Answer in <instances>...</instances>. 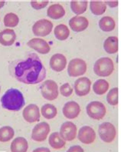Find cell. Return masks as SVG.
<instances>
[{
	"mask_svg": "<svg viewBox=\"0 0 121 152\" xmlns=\"http://www.w3.org/2000/svg\"><path fill=\"white\" fill-rule=\"evenodd\" d=\"M88 5V1H71V9L76 15H81L87 11Z\"/></svg>",
	"mask_w": 121,
	"mask_h": 152,
	"instance_id": "cell-28",
	"label": "cell"
},
{
	"mask_svg": "<svg viewBox=\"0 0 121 152\" xmlns=\"http://www.w3.org/2000/svg\"><path fill=\"white\" fill-rule=\"evenodd\" d=\"M115 21L110 16L102 17L99 21V27L104 32H111L115 28Z\"/></svg>",
	"mask_w": 121,
	"mask_h": 152,
	"instance_id": "cell-23",
	"label": "cell"
},
{
	"mask_svg": "<svg viewBox=\"0 0 121 152\" xmlns=\"http://www.w3.org/2000/svg\"><path fill=\"white\" fill-rule=\"evenodd\" d=\"M47 15L50 17L51 19H62V17L65 15V10L61 4H53V5H51L47 10Z\"/></svg>",
	"mask_w": 121,
	"mask_h": 152,
	"instance_id": "cell-20",
	"label": "cell"
},
{
	"mask_svg": "<svg viewBox=\"0 0 121 152\" xmlns=\"http://www.w3.org/2000/svg\"><path fill=\"white\" fill-rule=\"evenodd\" d=\"M98 134L103 141L105 143H111L115 139L117 130L115 126L110 122H104L99 126Z\"/></svg>",
	"mask_w": 121,
	"mask_h": 152,
	"instance_id": "cell-7",
	"label": "cell"
},
{
	"mask_svg": "<svg viewBox=\"0 0 121 152\" xmlns=\"http://www.w3.org/2000/svg\"><path fill=\"white\" fill-rule=\"evenodd\" d=\"M109 87H110V85L107 80L99 79L93 83V91L97 95H103L108 91Z\"/></svg>",
	"mask_w": 121,
	"mask_h": 152,
	"instance_id": "cell-26",
	"label": "cell"
},
{
	"mask_svg": "<svg viewBox=\"0 0 121 152\" xmlns=\"http://www.w3.org/2000/svg\"><path fill=\"white\" fill-rule=\"evenodd\" d=\"M2 108L8 111H18L25 104L22 93L17 88H9L1 98Z\"/></svg>",
	"mask_w": 121,
	"mask_h": 152,
	"instance_id": "cell-2",
	"label": "cell"
},
{
	"mask_svg": "<svg viewBox=\"0 0 121 152\" xmlns=\"http://www.w3.org/2000/svg\"><path fill=\"white\" fill-rule=\"evenodd\" d=\"M32 152H51V151L50 149L48 148L41 147V148H38L35 149Z\"/></svg>",
	"mask_w": 121,
	"mask_h": 152,
	"instance_id": "cell-35",
	"label": "cell"
},
{
	"mask_svg": "<svg viewBox=\"0 0 121 152\" xmlns=\"http://www.w3.org/2000/svg\"><path fill=\"white\" fill-rule=\"evenodd\" d=\"M49 144L52 148L59 150L65 146L66 141L60 136L58 132H53L49 136Z\"/></svg>",
	"mask_w": 121,
	"mask_h": 152,
	"instance_id": "cell-22",
	"label": "cell"
},
{
	"mask_svg": "<svg viewBox=\"0 0 121 152\" xmlns=\"http://www.w3.org/2000/svg\"><path fill=\"white\" fill-rule=\"evenodd\" d=\"M49 1H32V2H30L32 7L36 10L44 9V8H45L49 5Z\"/></svg>",
	"mask_w": 121,
	"mask_h": 152,
	"instance_id": "cell-33",
	"label": "cell"
},
{
	"mask_svg": "<svg viewBox=\"0 0 121 152\" xmlns=\"http://www.w3.org/2000/svg\"><path fill=\"white\" fill-rule=\"evenodd\" d=\"M43 98L46 100L54 101L58 97V86L53 80H46L40 87Z\"/></svg>",
	"mask_w": 121,
	"mask_h": 152,
	"instance_id": "cell-5",
	"label": "cell"
},
{
	"mask_svg": "<svg viewBox=\"0 0 121 152\" xmlns=\"http://www.w3.org/2000/svg\"><path fill=\"white\" fill-rule=\"evenodd\" d=\"M28 46L42 55H46L51 51V47L45 40L41 38H33L27 43Z\"/></svg>",
	"mask_w": 121,
	"mask_h": 152,
	"instance_id": "cell-14",
	"label": "cell"
},
{
	"mask_svg": "<svg viewBox=\"0 0 121 152\" xmlns=\"http://www.w3.org/2000/svg\"><path fill=\"white\" fill-rule=\"evenodd\" d=\"M104 48L108 54H115L118 52V39L117 36H110L104 42Z\"/></svg>",
	"mask_w": 121,
	"mask_h": 152,
	"instance_id": "cell-21",
	"label": "cell"
},
{
	"mask_svg": "<svg viewBox=\"0 0 121 152\" xmlns=\"http://www.w3.org/2000/svg\"><path fill=\"white\" fill-rule=\"evenodd\" d=\"M107 101L110 105L116 106L118 104V88H114L109 91L107 95Z\"/></svg>",
	"mask_w": 121,
	"mask_h": 152,
	"instance_id": "cell-31",
	"label": "cell"
},
{
	"mask_svg": "<svg viewBox=\"0 0 121 152\" xmlns=\"http://www.w3.org/2000/svg\"><path fill=\"white\" fill-rule=\"evenodd\" d=\"M23 118L28 123H34L39 121L41 114L40 109L38 105L35 104H30L25 107L22 111Z\"/></svg>",
	"mask_w": 121,
	"mask_h": 152,
	"instance_id": "cell-11",
	"label": "cell"
},
{
	"mask_svg": "<svg viewBox=\"0 0 121 152\" xmlns=\"http://www.w3.org/2000/svg\"><path fill=\"white\" fill-rule=\"evenodd\" d=\"M60 93L64 97H69L72 95L73 88L69 83H64L60 87Z\"/></svg>",
	"mask_w": 121,
	"mask_h": 152,
	"instance_id": "cell-32",
	"label": "cell"
},
{
	"mask_svg": "<svg viewBox=\"0 0 121 152\" xmlns=\"http://www.w3.org/2000/svg\"><path fill=\"white\" fill-rule=\"evenodd\" d=\"M88 69V65L84 60L76 58L69 61L67 74L70 77H79L84 75Z\"/></svg>",
	"mask_w": 121,
	"mask_h": 152,
	"instance_id": "cell-6",
	"label": "cell"
},
{
	"mask_svg": "<svg viewBox=\"0 0 121 152\" xmlns=\"http://www.w3.org/2000/svg\"><path fill=\"white\" fill-rule=\"evenodd\" d=\"M78 138L83 144L91 145L96 139V132L91 127L83 126L78 131Z\"/></svg>",
	"mask_w": 121,
	"mask_h": 152,
	"instance_id": "cell-13",
	"label": "cell"
},
{
	"mask_svg": "<svg viewBox=\"0 0 121 152\" xmlns=\"http://www.w3.org/2000/svg\"><path fill=\"white\" fill-rule=\"evenodd\" d=\"M114 71V64L110 58L103 57L96 61L93 72L99 77H108Z\"/></svg>",
	"mask_w": 121,
	"mask_h": 152,
	"instance_id": "cell-3",
	"label": "cell"
},
{
	"mask_svg": "<svg viewBox=\"0 0 121 152\" xmlns=\"http://www.w3.org/2000/svg\"><path fill=\"white\" fill-rule=\"evenodd\" d=\"M67 152H84V150L80 145H74V146H71L67 151Z\"/></svg>",
	"mask_w": 121,
	"mask_h": 152,
	"instance_id": "cell-34",
	"label": "cell"
},
{
	"mask_svg": "<svg viewBox=\"0 0 121 152\" xmlns=\"http://www.w3.org/2000/svg\"><path fill=\"white\" fill-rule=\"evenodd\" d=\"M76 124L71 121H66L63 123L60 128L59 134L65 141H71L75 139L77 136Z\"/></svg>",
	"mask_w": 121,
	"mask_h": 152,
	"instance_id": "cell-10",
	"label": "cell"
},
{
	"mask_svg": "<svg viewBox=\"0 0 121 152\" xmlns=\"http://www.w3.org/2000/svg\"><path fill=\"white\" fill-rule=\"evenodd\" d=\"M89 26V21L84 16H77L73 17L69 21V26L71 30L74 32H80L87 29Z\"/></svg>",
	"mask_w": 121,
	"mask_h": 152,
	"instance_id": "cell-15",
	"label": "cell"
},
{
	"mask_svg": "<svg viewBox=\"0 0 121 152\" xmlns=\"http://www.w3.org/2000/svg\"><path fill=\"white\" fill-rule=\"evenodd\" d=\"M49 65L52 70L56 72H60L67 66V58L64 55L57 53L51 56L49 61Z\"/></svg>",
	"mask_w": 121,
	"mask_h": 152,
	"instance_id": "cell-17",
	"label": "cell"
},
{
	"mask_svg": "<svg viewBox=\"0 0 121 152\" xmlns=\"http://www.w3.org/2000/svg\"><path fill=\"white\" fill-rule=\"evenodd\" d=\"M0 91H1V86H0Z\"/></svg>",
	"mask_w": 121,
	"mask_h": 152,
	"instance_id": "cell-38",
	"label": "cell"
},
{
	"mask_svg": "<svg viewBox=\"0 0 121 152\" xmlns=\"http://www.w3.org/2000/svg\"><path fill=\"white\" fill-rule=\"evenodd\" d=\"M55 38L60 41H64L70 35V29L66 25L60 24L56 26L54 29Z\"/></svg>",
	"mask_w": 121,
	"mask_h": 152,
	"instance_id": "cell-24",
	"label": "cell"
},
{
	"mask_svg": "<svg viewBox=\"0 0 121 152\" xmlns=\"http://www.w3.org/2000/svg\"><path fill=\"white\" fill-rule=\"evenodd\" d=\"M28 149V143L23 137H15L12 141L10 150L12 152H27Z\"/></svg>",
	"mask_w": 121,
	"mask_h": 152,
	"instance_id": "cell-19",
	"label": "cell"
},
{
	"mask_svg": "<svg viewBox=\"0 0 121 152\" xmlns=\"http://www.w3.org/2000/svg\"><path fill=\"white\" fill-rule=\"evenodd\" d=\"M15 136V131L10 126H3L0 128V141L8 142Z\"/></svg>",
	"mask_w": 121,
	"mask_h": 152,
	"instance_id": "cell-29",
	"label": "cell"
},
{
	"mask_svg": "<svg viewBox=\"0 0 121 152\" xmlns=\"http://www.w3.org/2000/svg\"><path fill=\"white\" fill-rule=\"evenodd\" d=\"M41 113L43 117L46 119H53L58 114V109L54 104H45L41 107Z\"/></svg>",
	"mask_w": 121,
	"mask_h": 152,
	"instance_id": "cell-25",
	"label": "cell"
},
{
	"mask_svg": "<svg viewBox=\"0 0 121 152\" xmlns=\"http://www.w3.org/2000/svg\"><path fill=\"white\" fill-rule=\"evenodd\" d=\"M14 76L19 82L26 85H36L46 77V69L40 58L35 53L19 61L14 67Z\"/></svg>",
	"mask_w": 121,
	"mask_h": 152,
	"instance_id": "cell-1",
	"label": "cell"
},
{
	"mask_svg": "<svg viewBox=\"0 0 121 152\" xmlns=\"http://www.w3.org/2000/svg\"><path fill=\"white\" fill-rule=\"evenodd\" d=\"M62 111L66 118L75 119L80 115V107L75 101H70L64 105Z\"/></svg>",
	"mask_w": 121,
	"mask_h": 152,
	"instance_id": "cell-16",
	"label": "cell"
},
{
	"mask_svg": "<svg viewBox=\"0 0 121 152\" xmlns=\"http://www.w3.org/2000/svg\"><path fill=\"white\" fill-rule=\"evenodd\" d=\"M16 40V33L13 29L6 28L0 32V44L4 46H11Z\"/></svg>",
	"mask_w": 121,
	"mask_h": 152,
	"instance_id": "cell-18",
	"label": "cell"
},
{
	"mask_svg": "<svg viewBox=\"0 0 121 152\" xmlns=\"http://www.w3.org/2000/svg\"><path fill=\"white\" fill-rule=\"evenodd\" d=\"M91 82L87 77H81L75 81V91L77 95L80 97H84L88 95L91 91Z\"/></svg>",
	"mask_w": 121,
	"mask_h": 152,
	"instance_id": "cell-12",
	"label": "cell"
},
{
	"mask_svg": "<svg viewBox=\"0 0 121 152\" xmlns=\"http://www.w3.org/2000/svg\"><path fill=\"white\" fill-rule=\"evenodd\" d=\"M90 10L93 15H101L106 12L107 6L104 2L91 1L90 2Z\"/></svg>",
	"mask_w": 121,
	"mask_h": 152,
	"instance_id": "cell-27",
	"label": "cell"
},
{
	"mask_svg": "<svg viewBox=\"0 0 121 152\" xmlns=\"http://www.w3.org/2000/svg\"><path fill=\"white\" fill-rule=\"evenodd\" d=\"M4 25L7 28H14L19 23V16L13 12L7 13L3 19Z\"/></svg>",
	"mask_w": 121,
	"mask_h": 152,
	"instance_id": "cell-30",
	"label": "cell"
},
{
	"mask_svg": "<svg viewBox=\"0 0 121 152\" xmlns=\"http://www.w3.org/2000/svg\"><path fill=\"white\" fill-rule=\"evenodd\" d=\"M5 4H6V2H5V1H0V10L5 6Z\"/></svg>",
	"mask_w": 121,
	"mask_h": 152,
	"instance_id": "cell-37",
	"label": "cell"
},
{
	"mask_svg": "<svg viewBox=\"0 0 121 152\" xmlns=\"http://www.w3.org/2000/svg\"><path fill=\"white\" fill-rule=\"evenodd\" d=\"M87 114L91 118L100 121L104 118L107 113L106 107L102 102L93 101L90 102L86 108Z\"/></svg>",
	"mask_w": 121,
	"mask_h": 152,
	"instance_id": "cell-4",
	"label": "cell"
},
{
	"mask_svg": "<svg viewBox=\"0 0 121 152\" xmlns=\"http://www.w3.org/2000/svg\"><path fill=\"white\" fill-rule=\"evenodd\" d=\"M50 131V125L48 123L45 121L38 123L32 129V139L38 142H42L46 140Z\"/></svg>",
	"mask_w": 121,
	"mask_h": 152,
	"instance_id": "cell-9",
	"label": "cell"
},
{
	"mask_svg": "<svg viewBox=\"0 0 121 152\" xmlns=\"http://www.w3.org/2000/svg\"><path fill=\"white\" fill-rule=\"evenodd\" d=\"M104 3L107 5H108V6H110V7L111 8H114V7H117V6H118V2H117V1H115V2H110V1H106V2H104Z\"/></svg>",
	"mask_w": 121,
	"mask_h": 152,
	"instance_id": "cell-36",
	"label": "cell"
},
{
	"mask_svg": "<svg viewBox=\"0 0 121 152\" xmlns=\"http://www.w3.org/2000/svg\"><path fill=\"white\" fill-rule=\"evenodd\" d=\"M53 29V23L50 20L42 19L37 22L32 26V32L36 36L45 37L49 35Z\"/></svg>",
	"mask_w": 121,
	"mask_h": 152,
	"instance_id": "cell-8",
	"label": "cell"
}]
</instances>
